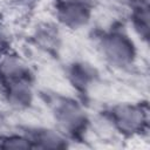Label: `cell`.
<instances>
[{"label": "cell", "mask_w": 150, "mask_h": 150, "mask_svg": "<svg viewBox=\"0 0 150 150\" xmlns=\"http://www.w3.org/2000/svg\"><path fill=\"white\" fill-rule=\"evenodd\" d=\"M41 0H5L2 14L7 12L14 19L26 20L29 19L38 9Z\"/></svg>", "instance_id": "obj_11"}, {"label": "cell", "mask_w": 150, "mask_h": 150, "mask_svg": "<svg viewBox=\"0 0 150 150\" xmlns=\"http://www.w3.org/2000/svg\"><path fill=\"white\" fill-rule=\"evenodd\" d=\"M0 100L4 109L13 114L33 110L39 101L36 80H20L0 86Z\"/></svg>", "instance_id": "obj_5"}, {"label": "cell", "mask_w": 150, "mask_h": 150, "mask_svg": "<svg viewBox=\"0 0 150 150\" xmlns=\"http://www.w3.org/2000/svg\"><path fill=\"white\" fill-rule=\"evenodd\" d=\"M21 128L32 149L63 150L73 146L70 139L53 124H22Z\"/></svg>", "instance_id": "obj_9"}, {"label": "cell", "mask_w": 150, "mask_h": 150, "mask_svg": "<svg viewBox=\"0 0 150 150\" xmlns=\"http://www.w3.org/2000/svg\"><path fill=\"white\" fill-rule=\"evenodd\" d=\"M15 35L11 25L4 19L0 20V56L15 49Z\"/></svg>", "instance_id": "obj_13"}, {"label": "cell", "mask_w": 150, "mask_h": 150, "mask_svg": "<svg viewBox=\"0 0 150 150\" xmlns=\"http://www.w3.org/2000/svg\"><path fill=\"white\" fill-rule=\"evenodd\" d=\"M52 5H81L97 9L102 0H50Z\"/></svg>", "instance_id": "obj_14"}, {"label": "cell", "mask_w": 150, "mask_h": 150, "mask_svg": "<svg viewBox=\"0 0 150 150\" xmlns=\"http://www.w3.org/2000/svg\"><path fill=\"white\" fill-rule=\"evenodd\" d=\"M63 32L53 18L49 20H39L33 25L28 34V41L41 54L56 59L63 49Z\"/></svg>", "instance_id": "obj_6"}, {"label": "cell", "mask_w": 150, "mask_h": 150, "mask_svg": "<svg viewBox=\"0 0 150 150\" xmlns=\"http://www.w3.org/2000/svg\"><path fill=\"white\" fill-rule=\"evenodd\" d=\"M39 100H42L49 110L52 124L64 134L73 145L88 142L91 135L93 114L83 98L45 90L39 91Z\"/></svg>", "instance_id": "obj_2"}, {"label": "cell", "mask_w": 150, "mask_h": 150, "mask_svg": "<svg viewBox=\"0 0 150 150\" xmlns=\"http://www.w3.org/2000/svg\"><path fill=\"white\" fill-rule=\"evenodd\" d=\"M96 9L81 5H52L53 20L69 33H79L91 28Z\"/></svg>", "instance_id": "obj_8"}, {"label": "cell", "mask_w": 150, "mask_h": 150, "mask_svg": "<svg viewBox=\"0 0 150 150\" xmlns=\"http://www.w3.org/2000/svg\"><path fill=\"white\" fill-rule=\"evenodd\" d=\"M121 4L128 29L139 45L148 46L150 41V0H122Z\"/></svg>", "instance_id": "obj_7"}, {"label": "cell", "mask_w": 150, "mask_h": 150, "mask_svg": "<svg viewBox=\"0 0 150 150\" xmlns=\"http://www.w3.org/2000/svg\"><path fill=\"white\" fill-rule=\"evenodd\" d=\"M20 80H36V70L27 56L13 49L0 56V86Z\"/></svg>", "instance_id": "obj_10"}, {"label": "cell", "mask_w": 150, "mask_h": 150, "mask_svg": "<svg viewBox=\"0 0 150 150\" xmlns=\"http://www.w3.org/2000/svg\"><path fill=\"white\" fill-rule=\"evenodd\" d=\"M4 19V14H2V12H1V8H0V20H2Z\"/></svg>", "instance_id": "obj_15"}, {"label": "cell", "mask_w": 150, "mask_h": 150, "mask_svg": "<svg viewBox=\"0 0 150 150\" xmlns=\"http://www.w3.org/2000/svg\"><path fill=\"white\" fill-rule=\"evenodd\" d=\"M91 33L95 50L105 66L116 71H131L138 66L139 42L128 29L123 18L93 28Z\"/></svg>", "instance_id": "obj_1"}, {"label": "cell", "mask_w": 150, "mask_h": 150, "mask_svg": "<svg viewBox=\"0 0 150 150\" xmlns=\"http://www.w3.org/2000/svg\"><path fill=\"white\" fill-rule=\"evenodd\" d=\"M22 127V125H21ZM0 149H32L29 139L22 131V128L19 131H15L11 135H7L0 138Z\"/></svg>", "instance_id": "obj_12"}, {"label": "cell", "mask_w": 150, "mask_h": 150, "mask_svg": "<svg viewBox=\"0 0 150 150\" xmlns=\"http://www.w3.org/2000/svg\"><path fill=\"white\" fill-rule=\"evenodd\" d=\"M120 139L144 138L149 135L150 109L148 100L118 101L98 111Z\"/></svg>", "instance_id": "obj_3"}, {"label": "cell", "mask_w": 150, "mask_h": 150, "mask_svg": "<svg viewBox=\"0 0 150 150\" xmlns=\"http://www.w3.org/2000/svg\"><path fill=\"white\" fill-rule=\"evenodd\" d=\"M63 75L74 93L83 100L102 82L101 69L90 60L83 57L69 60L63 66Z\"/></svg>", "instance_id": "obj_4"}]
</instances>
